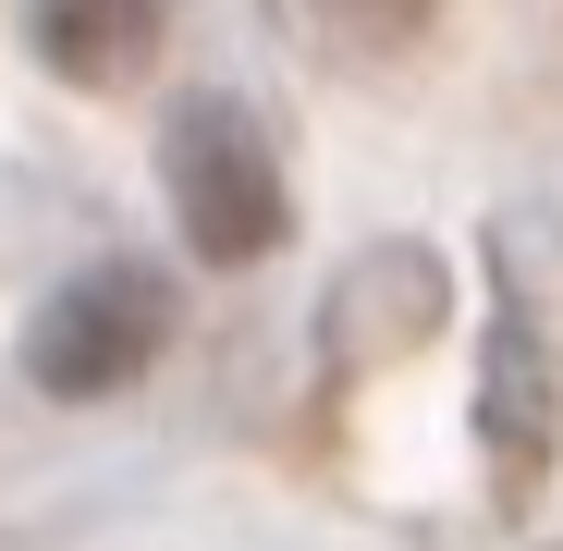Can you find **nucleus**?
<instances>
[{
	"instance_id": "obj_1",
	"label": "nucleus",
	"mask_w": 563,
	"mask_h": 551,
	"mask_svg": "<svg viewBox=\"0 0 563 551\" xmlns=\"http://www.w3.org/2000/svg\"><path fill=\"white\" fill-rule=\"evenodd\" d=\"M159 184H172V221H184V245H197L209 269H257L282 233H295L269 123L245 99H184L159 123Z\"/></svg>"
},
{
	"instance_id": "obj_5",
	"label": "nucleus",
	"mask_w": 563,
	"mask_h": 551,
	"mask_svg": "<svg viewBox=\"0 0 563 551\" xmlns=\"http://www.w3.org/2000/svg\"><path fill=\"white\" fill-rule=\"evenodd\" d=\"M307 25H319L331 49H367V62H393V49H417V37L441 25V0H307Z\"/></svg>"
},
{
	"instance_id": "obj_3",
	"label": "nucleus",
	"mask_w": 563,
	"mask_h": 551,
	"mask_svg": "<svg viewBox=\"0 0 563 551\" xmlns=\"http://www.w3.org/2000/svg\"><path fill=\"white\" fill-rule=\"evenodd\" d=\"M25 37L62 86H135L172 37V0H25Z\"/></svg>"
},
{
	"instance_id": "obj_2",
	"label": "nucleus",
	"mask_w": 563,
	"mask_h": 551,
	"mask_svg": "<svg viewBox=\"0 0 563 551\" xmlns=\"http://www.w3.org/2000/svg\"><path fill=\"white\" fill-rule=\"evenodd\" d=\"M159 343H172V283L135 269V257H111V269H86V283H62L37 307L25 381L49 405H111V393H135L147 367H159Z\"/></svg>"
},
{
	"instance_id": "obj_4",
	"label": "nucleus",
	"mask_w": 563,
	"mask_h": 551,
	"mask_svg": "<svg viewBox=\"0 0 563 551\" xmlns=\"http://www.w3.org/2000/svg\"><path fill=\"white\" fill-rule=\"evenodd\" d=\"M551 429H563V393L539 381V355H527V331L503 319V331H490V441H503V491H527V478H539V453H551Z\"/></svg>"
}]
</instances>
